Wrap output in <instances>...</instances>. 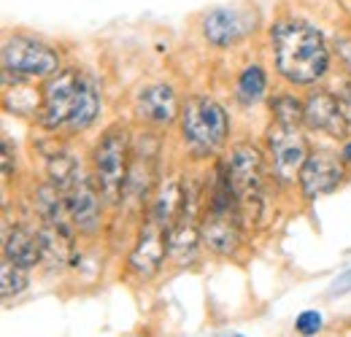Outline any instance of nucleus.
Returning a JSON list of instances; mask_svg holds the SVG:
<instances>
[{"instance_id":"a878e982","label":"nucleus","mask_w":351,"mask_h":337,"mask_svg":"<svg viewBox=\"0 0 351 337\" xmlns=\"http://www.w3.org/2000/svg\"><path fill=\"white\" fill-rule=\"evenodd\" d=\"M341 160H343V162H351V143H346V146H343V151H341Z\"/></svg>"},{"instance_id":"f8f14e48","label":"nucleus","mask_w":351,"mask_h":337,"mask_svg":"<svg viewBox=\"0 0 351 337\" xmlns=\"http://www.w3.org/2000/svg\"><path fill=\"white\" fill-rule=\"evenodd\" d=\"M306 125L311 129H322L327 135H335V138H343L346 132V119L341 114V105H338V97L319 89V92H311L306 100Z\"/></svg>"},{"instance_id":"20e7f679","label":"nucleus","mask_w":351,"mask_h":337,"mask_svg":"<svg viewBox=\"0 0 351 337\" xmlns=\"http://www.w3.org/2000/svg\"><path fill=\"white\" fill-rule=\"evenodd\" d=\"M227 111L211 97H189L181 105V135L192 157H211L227 140Z\"/></svg>"},{"instance_id":"ddd939ff","label":"nucleus","mask_w":351,"mask_h":337,"mask_svg":"<svg viewBox=\"0 0 351 337\" xmlns=\"http://www.w3.org/2000/svg\"><path fill=\"white\" fill-rule=\"evenodd\" d=\"M178 114L176 92L168 84H152L138 95V116L152 125H171Z\"/></svg>"},{"instance_id":"412c9836","label":"nucleus","mask_w":351,"mask_h":337,"mask_svg":"<svg viewBox=\"0 0 351 337\" xmlns=\"http://www.w3.org/2000/svg\"><path fill=\"white\" fill-rule=\"evenodd\" d=\"M25 286H27L25 267H19V264H14L11 259L3 256V264H0V292H3V299L16 297Z\"/></svg>"},{"instance_id":"9d476101","label":"nucleus","mask_w":351,"mask_h":337,"mask_svg":"<svg viewBox=\"0 0 351 337\" xmlns=\"http://www.w3.org/2000/svg\"><path fill=\"white\" fill-rule=\"evenodd\" d=\"M165 253H168V229L149 219L143 224L141 238H138V243L130 253L132 273H138L141 278H152L160 270Z\"/></svg>"},{"instance_id":"dca6fc26","label":"nucleus","mask_w":351,"mask_h":337,"mask_svg":"<svg viewBox=\"0 0 351 337\" xmlns=\"http://www.w3.org/2000/svg\"><path fill=\"white\" fill-rule=\"evenodd\" d=\"M3 256L27 270V267H33V264L41 262V243H38V238H33L25 227H14V229L5 232Z\"/></svg>"},{"instance_id":"4468645a","label":"nucleus","mask_w":351,"mask_h":337,"mask_svg":"<svg viewBox=\"0 0 351 337\" xmlns=\"http://www.w3.org/2000/svg\"><path fill=\"white\" fill-rule=\"evenodd\" d=\"M246 30H249V25L241 16V11H235V8H214L203 19V36L214 46H230L238 38H243Z\"/></svg>"},{"instance_id":"6ab92c4d","label":"nucleus","mask_w":351,"mask_h":337,"mask_svg":"<svg viewBox=\"0 0 351 337\" xmlns=\"http://www.w3.org/2000/svg\"><path fill=\"white\" fill-rule=\"evenodd\" d=\"M265 86H267L265 71L260 65H249L241 73V79H238V97H241V103H246V105L257 103L265 95Z\"/></svg>"},{"instance_id":"6e6552de","label":"nucleus","mask_w":351,"mask_h":337,"mask_svg":"<svg viewBox=\"0 0 351 337\" xmlns=\"http://www.w3.org/2000/svg\"><path fill=\"white\" fill-rule=\"evenodd\" d=\"M267 149L273 157V170L278 178L289 181L295 173H300L303 162L308 157V143L300 132V127H287L273 122L267 132Z\"/></svg>"},{"instance_id":"9b49d317","label":"nucleus","mask_w":351,"mask_h":337,"mask_svg":"<svg viewBox=\"0 0 351 337\" xmlns=\"http://www.w3.org/2000/svg\"><path fill=\"white\" fill-rule=\"evenodd\" d=\"M65 195V203H68V211L73 216V224L84 232H92L97 227V219H100V203H97V192L92 186L87 175L79 170L62 189Z\"/></svg>"},{"instance_id":"393cba45","label":"nucleus","mask_w":351,"mask_h":337,"mask_svg":"<svg viewBox=\"0 0 351 337\" xmlns=\"http://www.w3.org/2000/svg\"><path fill=\"white\" fill-rule=\"evenodd\" d=\"M338 51H341L343 62L349 65V71H351V41H341V43H338Z\"/></svg>"},{"instance_id":"1a4fd4ad","label":"nucleus","mask_w":351,"mask_h":337,"mask_svg":"<svg viewBox=\"0 0 351 337\" xmlns=\"http://www.w3.org/2000/svg\"><path fill=\"white\" fill-rule=\"evenodd\" d=\"M343 178V168L335 154L330 151H313L308 154L300 168V186L306 197H322L330 195Z\"/></svg>"},{"instance_id":"f3484780","label":"nucleus","mask_w":351,"mask_h":337,"mask_svg":"<svg viewBox=\"0 0 351 337\" xmlns=\"http://www.w3.org/2000/svg\"><path fill=\"white\" fill-rule=\"evenodd\" d=\"M197 238H200V229L192 221H186V216L181 213V219L168 229V256L178 264L192 262L197 251Z\"/></svg>"},{"instance_id":"f257e3e1","label":"nucleus","mask_w":351,"mask_h":337,"mask_svg":"<svg viewBox=\"0 0 351 337\" xmlns=\"http://www.w3.org/2000/svg\"><path fill=\"white\" fill-rule=\"evenodd\" d=\"M100 114V95L95 82L79 71H60L44 86L41 125L46 129L82 132Z\"/></svg>"},{"instance_id":"7ed1b4c3","label":"nucleus","mask_w":351,"mask_h":337,"mask_svg":"<svg viewBox=\"0 0 351 337\" xmlns=\"http://www.w3.org/2000/svg\"><path fill=\"white\" fill-rule=\"evenodd\" d=\"M200 240L214 253L230 256L241 246V203L227 181L224 168H219L217 186L208 203V211L200 224Z\"/></svg>"},{"instance_id":"5701e85b","label":"nucleus","mask_w":351,"mask_h":337,"mask_svg":"<svg viewBox=\"0 0 351 337\" xmlns=\"http://www.w3.org/2000/svg\"><path fill=\"white\" fill-rule=\"evenodd\" d=\"M338 105H341V114H343V119H346V125L351 127V84H346L338 95Z\"/></svg>"},{"instance_id":"0eeeda50","label":"nucleus","mask_w":351,"mask_h":337,"mask_svg":"<svg viewBox=\"0 0 351 337\" xmlns=\"http://www.w3.org/2000/svg\"><path fill=\"white\" fill-rule=\"evenodd\" d=\"M224 173H227V181H230L241 208L260 197V192H263V154L254 146L238 143L227 157Z\"/></svg>"},{"instance_id":"a211bd4d","label":"nucleus","mask_w":351,"mask_h":337,"mask_svg":"<svg viewBox=\"0 0 351 337\" xmlns=\"http://www.w3.org/2000/svg\"><path fill=\"white\" fill-rule=\"evenodd\" d=\"M73 232L57 229V227H44L38 243H41V259H46L51 267H60L68 262L71 256V246H73Z\"/></svg>"},{"instance_id":"f03ea898","label":"nucleus","mask_w":351,"mask_h":337,"mask_svg":"<svg viewBox=\"0 0 351 337\" xmlns=\"http://www.w3.org/2000/svg\"><path fill=\"white\" fill-rule=\"evenodd\" d=\"M273 54L278 73L292 84H313L330 68L322 33L300 19H284L273 27Z\"/></svg>"},{"instance_id":"423d86ee","label":"nucleus","mask_w":351,"mask_h":337,"mask_svg":"<svg viewBox=\"0 0 351 337\" xmlns=\"http://www.w3.org/2000/svg\"><path fill=\"white\" fill-rule=\"evenodd\" d=\"M3 68L5 73H19L27 79H46L60 71V57L46 43L25 38V36H14L3 43Z\"/></svg>"},{"instance_id":"aec40b11","label":"nucleus","mask_w":351,"mask_h":337,"mask_svg":"<svg viewBox=\"0 0 351 337\" xmlns=\"http://www.w3.org/2000/svg\"><path fill=\"white\" fill-rule=\"evenodd\" d=\"M273 122L287 127H300L306 122V108L300 100L289 97V95H281L273 100Z\"/></svg>"},{"instance_id":"bb28decb","label":"nucleus","mask_w":351,"mask_h":337,"mask_svg":"<svg viewBox=\"0 0 351 337\" xmlns=\"http://www.w3.org/2000/svg\"><path fill=\"white\" fill-rule=\"evenodd\" d=\"M230 337H243V335H230Z\"/></svg>"},{"instance_id":"39448f33","label":"nucleus","mask_w":351,"mask_h":337,"mask_svg":"<svg viewBox=\"0 0 351 337\" xmlns=\"http://www.w3.org/2000/svg\"><path fill=\"white\" fill-rule=\"evenodd\" d=\"M128 154H130V138L125 127H108L103 138L95 146V178L97 189L103 192L106 200H119L125 184H128Z\"/></svg>"},{"instance_id":"4be33fe9","label":"nucleus","mask_w":351,"mask_h":337,"mask_svg":"<svg viewBox=\"0 0 351 337\" xmlns=\"http://www.w3.org/2000/svg\"><path fill=\"white\" fill-rule=\"evenodd\" d=\"M295 329L306 337L316 335V332L322 329V313H316V310H303V313L298 316V321H295Z\"/></svg>"},{"instance_id":"b1692460","label":"nucleus","mask_w":351,"mask_h":337,"mask_svg":"<svg viewBox=\"0 0 351 337\" xmlns=\"http://www.w3.org/2000/svg\"><path fill=\"white\" fill-rule=\"evenodd\" d=\"M351 292V270H346V273H341L338 275V281L330 286V295H349Z\"/></svg>"},{"instance_id":"2eb2a0df","label":"nucleus","mask_w":351,"mask_h":337,"mask_svg":"<svg viewBox=\"0 0 351 337\" xmlns=\"http://www.w3.org/2000/svg\"><path fill=\"white\" fill-rule=\"evenodd\" d=\"M184 205H186L184 186H181V181L176 175H171L157 189V197H154V205H152V221H157L160 227L171 229L176 221L181 219Z\"/></svg>"}]
</instances>
